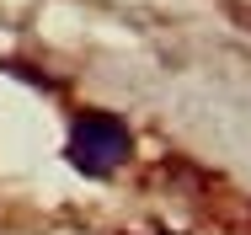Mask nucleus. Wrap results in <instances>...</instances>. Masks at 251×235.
Returning a JSON list of instances; mask_svg holds the SVG:
<instances>
[{"mask_svg": "<svg viewBox=\"0 0 251 235\" xmlns=\"http://www.w3.org/2000/svg\"><path fill=\"white\" fill-rule=\"evenodd\" d=\"M128 155H134V134H128L123 118H112V112H80V118L70 123L64 160H70L80 177H112Z\"/></svg>", "mask_w": 251, "mask_h": 235, "instance_id": "obj_1", "label": "nucleus"}]
</instances>
